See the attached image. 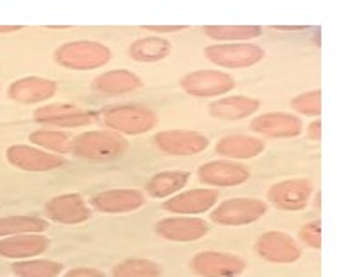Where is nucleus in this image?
Returning a JSON list of instances; mask_svg holds the SVG:
<instances>
[{
    "instance_id": "f257e3e1",
    "label": "nucleus",
    "mask_w": 352,
    "mask_h": 277,
    "mask_svg": "<svg viewBox=\"0 0 352 277\" xmlns=\"http://www.w3.org/2000/svg\"><path fill=\"white\" fill-rule=\"evenodd\" d=\"M129 149V141L111 130L85 132L71 141V153L74 157L91 162H111Z\"/></svg>"
},
{
    "instance_id": "f03ea898",
    "label": "nucleus",
    "mask_w": 352,
    "mask_h": 277,
    "mask_svg": "<svg viewBox=\"0 0 352 277\" xmlns=\"http://www.w3.org/2000/svg\"><path fill=\"white\" fill-rule=\"evenodd\" d=\"M103 125L120 135L148 134L157 126L160 119L152 108L138 103H126L107 108L102 114Z\"/></svg>"
},
{
    "instance_id": "7ed1b4c3",
    "label": "nucleus",
    "mask_w": 352,
    "mask_h": 277,
    "mask_svg": "<svg viewBox=\"0 0 352 277\" xmlns=\"http://www.w3.org/2000/svg\"><path fill=\"white\" fill-rule=\"evenodd\" d=\"M112 60V51L105 43L94 40H76L60 45L54 53V62L69 71H94Z\"/></svg>"
},
{
    "instance_id": "20e7f679",
    "label": "nucleus",
    "mask_w": 352,
    "mask_h": 277,
    "mask_svg": "<svg viewBox=\"0 0 352 277\" xmlns=\"http://www.w3.org/2000/svg\"><path fill=\"white\" fill-rule=\"evenodd\" d=\"M204 56L213 65L224 69H248L264 60V49L251 42L217 43L204 49Z\"/></svg>"
},
{
    "instance_id": "39448f33",
    "label": "nucleus",
    "mask_w": 352,
    "mask_h": 277,
    "mask_svg": "<svg viewBox=\"0 0 352 277\" xmlns=\"http://www.w3.org/2000/svg\"><path fill=\"white\" fill-rule=\"evenodd\" d=\"M267 213V204L256 198H232L210 213V220L224 227H241L255 224Z\"/></svg>"
},
{
    "instance_id": "423d86ee",
    "label": "nucleus",
    "mask_w": 352,
    "mask_h": 277,
    "mask_svg": "<svg viewBox=\"0 0 352 277\" xmlns=\"http://www.w3.org/2000/svg\"><path fill=\"white\" fill-rule=\"evenodd\" d=\"M100 117V114L89 108H82L73 103H56L44 105L33 112L34 123L38 125L56 126V128H82Z\"/></svg>"
},
{
    "instance_id": "0eeeda50",
    "label": "nucleus",
    "mask_w": 352,
    "mask_h": 277,
    "mask_svg": "<svg viewBox=\"0 0 352 277\" xmlns=\"http://www.w3.org/2000/svg\"><path fill=\"white\" fill-rule=\"evenodd\" d=\"M246 261L228 252H199L190 261L192 272L199 277H239L246 270Z\"/></svg>"
},
{
    "instance_id": "6e6552de",
    "label": "nucleus",
    "mask_w": 352,
    "mask_h": 277,
    "mask_svg": "<svg viewBox=\"0 0 352 277\" xmlns=\"http://www.w3.org/2000/svg\"><path fill=\"white\" fill-rule=\"evenodd\" d=\"M256 254L267 263L289 265L302 258V249L296 239L280 230L264 232L255 243Z\"/></svg>"
},
{
    "instance_id": "1a4fd4ad",
    "label": "nucleus",
    "mask_w": 352,
    "mask_h": 277,
    "mask_svg": "<svg viewBox=\"0 0 352 277\" xmlns=\"http://www.w3.org/2000/svg\"><path fill=\"white\" fill-rule=\"evenodd\" d=\"M181 88L193 97H217L233 91L235 80L221 71H195L190 72L179 82Z\"/></svg>"
},
{
    "instance_id": "9d476101",
    "label": "nucleus",
    "mask_w": 352,
    "mask_h": 277,
    "mask_svg": "<svg viewBox=\"0 0 352 277\" xmlns=\"http://www.w3.org/2000/svg\"><path fill=\"white\" fill-rule=\"evenodd\" d=\"M154 144L163 153L188 157V155H199L210 148V138L193 130H166L155 134Z\"/></svg>"
},
{
    "instance_id": "9b49d317",
    "label": "nucleus",
    "mask_w": 352,
    "mask_h": 277,
    "mask_svg": "<svg viewBox=\"0 0 352 277\" xmlns=\"http://www.w3.org/2000/svg\"><path fill=\"white\" fill-rule=\"evenodd\" d=\"M314 193V187L307 178H291L278 182L267 191L271 206L282 210H304Z\"/></svg>"
},
{
    "instance_id": "f8f14e48",
    "label": "nucleus",
    "mask_w": 352,
    "mask_h": 277,
    "mask_svg": "<svg viewBox=\"0 0 352 277\" xmlns=\"http://www.w3.org/2000/svg\"><path fill=\"white\" fill-rule=\"evenodd\" d=\"M6 158L11 166L19 167L22 171L30 173H44L53 171L63 166V160L60 155L49 153L45 149L25 146V144H13L6 149Z\"/></svg>"
},
{
    "instance_id": "ddd939ff",
    "label": "nucleus",
    "mask_w": 352,
    "mask_h": 277,
    "mask_svg": "<svg viewBox=\"0 0 352 277\" xmlns=\"http://www.w3.org/2000/svg\"><path fill=\"white\" fill-rule=\"evenodd\" d=\"M45 215L49 220L62 225H78L91 218L92 210L82 195L71 193V195L54 196L45 204Z\"/></svg>"
},
{
    "instance_id": "4468645a",
    "label": "nucleus",
    "mask_w": 352,
    "mask_h": 277,
    "mask_svg": "<svg viewBox=\"0 0 352 277\" xmlns=\"http://www.w3.org/2000/svg\"><path fill=\"white\" fill-rule=\"evenodd\" d=\"M155 234L168 241H197L204 236L210 234V224L195 216H174V218H164L155 225Z\"/></svg>"
},
{
    "instance_id": "2eb2a0df",
    "label": "nucleus",
    "mask_w": 352,
    "mask_h": 277,
    "mask_svg": "<svg viewBox=\"0 0 352 277\" xmlns=\"http://www.w3.org/2000/svg\"><path fill=\"white\" fill-rule=\"evenodd\" d=\"M58 92V85L53 80L40 76H25L13 82L8 88V97L19 105H38L53 99Z\"/></svg>"
},
{
    "instance_id": "dca6fc26",
    "label": "nucleus",
    "mask_w": 352,
    "mask_h": 277,
    "mask_svg": "<svg viewBox=\"0 0 352 277\" xmlns=\"http://www.w3.org/2000/svg\"><path fill=\"white\" fill-rule=\"evenodd\" d=\"M250 128L255 134H262L271 138H294L304 130V123L298 115L287 112H270L251 121Z\"/></svg>"
},
{
    "instance_id": "f3484780",
    "label": "nucleus",
    "mask_w": 352,
    "mask_h": 277,
    "mask_svg": "<svg viewBox=\"0 0 352 277\" xmlns=\"http://www.w3.org/2000/svg\"><path fill=\"white\" fill-rule=\"evenodd\" d=\"M219 191L213 189H192L179 193L163 204V209L179 216H195L208 213L213 206H217Z\"/></svg>"
},
{
    "instance_id": "a211bd4d",
    "label": "nucleus",
    "mask_w": 352,
    "mask_h": 277,
    "mask_svg": "<svg viewBox=\"0 0 352 277\" xmlns=\"http://www.w3.org/2000/svg\"><path fill=\"white\" fill-rule=\"evenodd\" d=\"M91 206L105 215H123L145 206V195L138 189H109L92 196Z\"/></svg>"
},
{
    "instance_id": "6ab92c4d",
    "label": "nucleus",
    "mask_w": 352,
    "mask_h": 277,
    "mask_svg": "<svg viewBox=\"0 0 352 277\" xmlns=\"http://www.w3.org/2000/svg\"><path fill=\"white\" fill-rule=\"evenodd\" d=\"M199 180L212 187H235L250 180V169L242 164L233 162H206L199 167Z\"/></svg>"
},
{
    "instance_id": "aec40b11",
    "label": "nucleus",
    "mask_w": 352,
    "mask_h": 277,
    "mask_svg": "<svg viewBox=\"0 0 352 277\" xmlns=\"http://www.w3.org/2000/svg\"><path fill=\"white\" fill-rule=\"evenodd\" d=\"M49 238L42 234H19L0 239V258L6 259H34L49 249Z\"/></svg>"
},
{
    "instance_id": "412c9836",
    "label": "nucleus",
    "mask_w": 352,
    "mask_h": 277,
    "mask_svg": "<svg viewBox=\"0 0 352 277\" xmlns=\"http://www.w3.org/2000/svg\"><path fill=\"white\" fill-rule=\"evenodd\" d=\"M261 108V101L248 96H226L212 101L208 105V114L213 119L222 121H241L255 115Z\"/></svg>"
},
{
    "instance_id": "4be33fe9",
    "label": "nucleus",
    "mask_w": 352,
    "mask_h": 277,
    "mask_svg": "<svg viewBox=\"0 0 352 277\" xmlns=\"http://www.w3.org/2000/svg\"><path fill=\"white\" fill-rule=\"evenodd\" d=\"M143 86V80L138 74L131 71H109L102 76L94 77L91 82V88L94 92H102L107 96H121V94H129V92L140 91Z\"/></svg>"
},
{
    "instance_id": "5701e85b",
    "label": "nucleus",
    "mask_w": 352,
    "mask_h": 277,
    "mask_svg": "<svg viewBox=\"0 0 352 277\" xmlns=\"http://www.w3.org/2000/svg\"><path fill=\"white\" fill-rule=\"evenodd\" d=\"M265 144L253 135H226L215 144V152L226 158L248 160L258 157L264 152Z\"/></svg>"
},
{
    "instance_id": "b1692460",
    "label": "nucleus",
    "mask_w": 352,
    "mask_h": 277,
    "mask_svg": "<svg viewBox=\"0 0 352 277\" xmlns=\"http://www.w3.org/2000/svg\"><path fill=\"white\" fill-rule=\"evenodd\" d=\"M172 53V43L161 36H146L132 42L129 54L134 62L140 63H155L168 58Z\"/></svg>"
},
{
    "instance_id": "393cba45",
    "label": "nucleus",
    "mask_w": 352,
    "mask_h": 277,
    "mask_svg": "<svg viewBox=\"0 0 352 277\" xmlns=\"http://www.w3.org/2000/svg\"><path fill=\"white\" fill-rule=\"evenodd\" d=\"M188 180V171H161L146 182L145 189L152 198H168L170 195L184 189Z\"/></svg>"
},
{
    "instance_id": "a878e982",
    "label": "nucleus",
    "mask_w": 352,
    "mask_h": 277,
    "mask_svg": "<svg viewBox=\"0 0 352 277\" xmlns=\"http://www.w3.org/2000/svg\"><path fill=\"white\" fill-rule=\"evenodd\" d=\"M203 33L217 42L239 43L258 38L264 29L261 25H204Z\"/></svg>"
},
{
    "instance_id": "bb28decb",
    "label": "nucleus",
    "mask_w": 352,
    "mask_h": 277,
    "mask_svg": "<svg viewBox=\"0 0 352 277\" xmlns=\"http://www.w3.org/2000/svg\"><path fill=\"white\" fill-rule=\"evenodd\" d=\"M47 229V220H42L36 216H6V218H0V238L19 234H42Z\"/></svg>"
},
{
    "instance_id": "cd10ccee",
    "label": "nucleus",
    "mask_w": 352,
    "mask_h": 277,
    "mask_svg": "<svg viewBox=\"0 0 352 277\" xmlns=\"http://www.w3.org/2000/svg\"><path fill=\"white\" fill-rule=\"evenodd\" d=\"M16 277H58L63 272V263L51 259H24L11 265Z\"/></svg>"
},
{
    "instance_id": "c85d7f7f",
    "label": "nucleus",
    "mask_w": 352,
    "mask_h": 277,
    "mask_svg": "<svg viewBox=\"0 0 352 277\" xmlns=\"http://www.w3.org/2000/svg\"><path fill=\"white\" fill-rule=\"evenodd\" d=\"M31 144L45 148L49 153L62 155V153H71V141L69 134H63L60 130H36L30 135Z\"/></svg>"
},
{
    "instance_id": "c756f323",
    "label": "nucleus",
    "mask_w": 352,
    "mask_h": 277,
    "mask_svg": "<svg viewBox=\"0 0 352 277\" xmlns=\"http://www.w3.org/2000/svg\"><path fill=\"white\" fill-rule=\"evenodd\" d=\"M160 263L152 259H126L116 265L112 277H161Z\"/></svg>"
},
{
    "instance_id": "7c9ffc66",
    "label": "nucleus",
    "mask_w": 352,
    "mask_h": 277,
    "mask_svg": "<svg viewBox=\"0 0 352 277\" xmlns=\"http://www.w3.org/2000/svg\"><path fill=\"white\" fill-rule=\"evenodd\" d=\"M291 108L305 117H320L322 114V91H309L291 99Z\"/></svg>"
},
{
    "instance_id": "2f4dec72",
    "label": "nucleus",
    "mask_w": 352,
    "mask_h": 277,
    "mask_svg": "<svg viewBox=\"0 0 352 277\" xmlns=\"http://www.w3.org/2000/svg\"><path fill=\"white\" fill-rule=\"evenodd\" d=\"M300 239L307 245L309 249L320 250L322 249V221L314 220L305 224L302 229H300Z\"/></svg>"
},
{
    "instance_id": "473e14b6",
    "label": "nucleus",
    "mask_w": 352,
    "mask_h": 277,
    "mask_svg": "<svg viewBox=\"0 0 352 277\" xmlns=\"http://www.w3.org/2000/svg\"><path fill=\"white\" fill-rule=\"evenodd\" d=\"M63 277H107L103 270H98V268H91V267H80V268H73V270H69L67 274Z\"/></svg>"
},
{
    "instance_id": "72a5a7b5",
    "label": "nucleus",
    "mask_w": 352,
    "mask_h": 277,
    "mask_svg": "<svg viewBox=\"0 0 352 277\" xmlns=\"http://www.w3.org/2000/svg\"><path fill=\"white\" fill-rule=\"evenodd\" d=\"M145 29L154 31V33H179L186 29V25H145Z\"/></svg>"
},
{
    "instance_id": "f704fd0d",
    "label": "nucleus",
    "mask_w": 352,
    "mask_h": 277,
    "mask_svg": "<svg viewBox=\"0 0 352 277\" xmlns=\"http://www.w3.org/2000/svg\"><path fill=\"white\" fill-rule=\"evenodd\" d=\"M307 137L311 141H320L322 138V123L320 121H313L307 128Z\"/></svg>"
},
{
    "instance_id": "c9c22d12",
    "label": "nucleus",
    "mask_w": 352,
    "mask_h": 277,
    "mask_svg": "<svg viewBox=\"0 0 352 277\" xmlns=\"http://www.w3.org/2000/svg\"><path fill=\"white\" fill-rule=\"evenodd\" d=\"M19 31H22V25H0V34L19 33Z\"/></svg>"
},
{
    "instance_id": "e433bc0d",
    "label": "nucleus",
    "mask_w": 352,
    "mask_h": 277,
    "mask_svg": "<svg viewBox=\"0 0 352 277\" xmlns=\"http://www.w3.org/2000/svg\"><path fill=\"white\" fill-rule=\"evenodd\" d=\"M280 31H302V29H307L305 25H275Z\"/></svg>"
}]
</instances>
